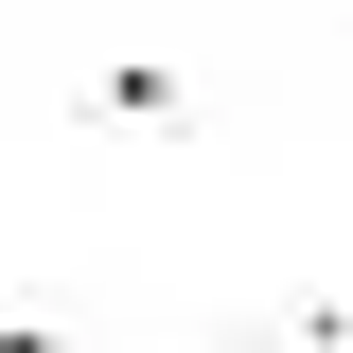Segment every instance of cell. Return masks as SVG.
<instances>
[{
	"label": "cell",
	"mask_w": 353,
	"mask_h": 353,
	"mask_svg": "<svg viewBox=\"0 0 353 353\" xmlns=\"http://www.w3.org/2000/svg\"><path fill=\"white\" fill-rule=\"evenodd\" d=\"M0 353H53V336H36V318H0Z\"/></svg>",
	"instance_id": "obj_1"
}]
</instances>
